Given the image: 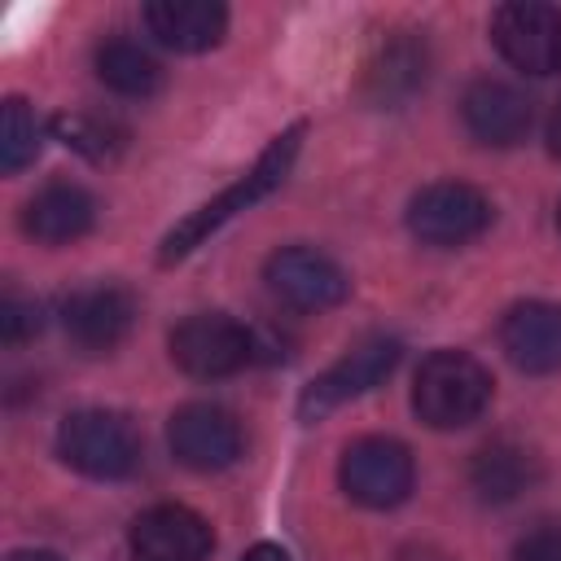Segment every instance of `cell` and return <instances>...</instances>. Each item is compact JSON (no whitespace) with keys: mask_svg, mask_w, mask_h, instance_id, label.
<instances>
[{"mask_svg":"<svg viewBox=\"0 0 561 561\" xmlns=\"http://www.w3.org/2000/svg\"><path fill=\"white\" fill-rule=\"evenodd\" d=\"M399 337H386V333H373V337H359L337 364H329L320 377H311L298 394V416L302 421H320L329 416L333 408L377 390L394 368H399Z\"/></svg>","mask_w":561,"mask_h":561,"instance_id":"52a82bcc","label":"cell"},{"mask_svg":"<svg viewBox=\"0 0 561 561\" xmlns=\"http://www.w3.org/2000/svg\"><path fill=\"white\" fill-rule=\"evenodd\" d=\"M44 118L35 114L31 101L22 96H9L0 105V171L4 175H18L22 167H31L44 149Z\"/></svg>","mask_w":561,"mask_h":561,"instance_id":"ffe728a7","label":"cell"},{"mask_svg":"<svg viewBox=\"0 0 561 561\" xmlns=\"http://www.w3.org/2000/svg\"><path fill=\"white\" fill-rule=\"evenodd\" d=\"M96 79L118 96L145 101V96H153L162 88V66L136 39H105L96 48Z\"/></svg>","mask_w":561,"mask_h":561,"instance_id":"d6986e66","label":"cell"},{"mask_svg":"<svg viewBox=\"0 0 561 561\" xmlns=\"http://www.w3.org/2000/svg\"><path fill=\"white\" fill-rule=\"evenodd\" d=\"M39 329H44V302H39V298H18V294H9V298L0 302V337H4L9 346L35 337Z\"/></svg>","mask_w":561,"mask_h":561,"instance_id":"7402d4cb","label":"cell"},{"mask_svg":"<svg viewBox=\"0 0 561 561\" xmlns=\"http://www.w3.org/2000/svg\"><path fill=\"white\" fill-rule=\"evenodd\" d=\"M96 224V197L75 180H53L35 188L22 206V232L39 245H70Z\"/></svg>","mask_w":561,"mask_h":561,"instance_id":"9a60e30c","label":"cell"},{"mask_svg":"<svg viewBox=\"0 0 561 561\" xmlns=\"http://www.w3.org/2000/svg\"><path fill=\"white\" fill-rule=\"evenodd\" d=\"M491 44L522 75L561 70V9L543 0H508L491 13Z\"/></svg>","mask_w":561,"mask_h":561,"instance_id":"ba28073f","label":"cell"},{"mask_svg":"<svg viewBox=\"0 0 561 561\" xmlns=\"http://www.w3.org/2000/svg\"><path fill=\"white\" fill-rule=\"evenodd\" d=\"M167 447L184 469L219 473L241 460L245 434H241V421L224 403H184L167 421Z\"/></svg>","mask_w":561,"mask_h":561,"instance_id":"9c48e42d","label":"cell"},{"mask_svg":"<svg viewBox=\"0 0 561 561\" xmlns=\"http://www.w3.org/2000/svg\"><path fill=\"white\" fill-rule=\"evenodd\" d=\"M145 26L162 48L206 53L228 31V9L219 0H153L145 4Z\"/></svg>","mask_w":561,"mask_h":561,"instance_id":"ac0fdd59","label":"cell"},{"mask_svg":"<svg viewBox=\"0 0 561 561\" xmlns=\"http://www.w3.org/2000/svg\"><path fill=\"white\" fill-rule=\"evenodd\" d=\"M491 197L465 180H434L425 188L412 193L408 202V232L421 241V245H438V250H451V245H465L473 237H482L491 228Z\"/></svg>","mask_w":561,"mask_h":561,"instance_id":"5b68a950","label":"cell"},{"mask_svg":"<svg viewBox=\"0 0 561 561\" xmlns=\"http://www.w3.org/2000/svg\"><path fill=\"white\" fill-rule=\"evenodd\" d=\"M460 118H465V131L478 140V145H491V149H508L517 140H526L530 131V96L508 83V79H473L460 96Z\"/></svg>","mask_w":561,"mask_h":561,"instance_id":"4fadbf2b","label":"cell"},{"mask_svg":"<svg viewBox=\"0 0 561 561\" xmlns=\"http://www.w3.org/2000/svg\"><path fill=\"white\" fill-rule=\"evenodd\" d=\"M548 149L561 158V105L552 110V118H548Z\"/></svg>","mask_w":561,"mask_h":561,"instance_id":"484cf974","label":"cell"},{"mask_svg":"<svg viewBox=\"0 0 561 561\" xmlns=\"http://www.w3.org/2000/svg\"><path fill=\"white\" fill-rule=\"evenodd\" d=\"M425 75H430V53H425V39H416L412 31H394L368 61L364 70V96L381 110H394L403 105L412 92L425 88Z\"/></svg>","mask_w":561,"mask_h":561,"instance_id":"2e32d148","label":"cell"},{"mask_svg":"<svg viewBox=\"0 0 561 561\" xmlns=\"http://www.w3.org/2000/svg\"><path fill=\"white\" fill-rule=\"evenodd\" d=\"M500 346L513 359V368L530 377H548L561 368V307L543 298H526L504 311L500 320Z\"/></svg>","mask_w":561,"mask_h":561,"instance_id":"5bb4252c","label":"cell"},{"mask_svg":"<svg viewBox=\"0 0 561 561\" xmlns=\"http://www.w3.org/2000/svg\"><path fill=\"white\" fill-rule=\"evenodd\" d=\"M337 482L359 508H399L416 486V460L399 438L364 434L346 443Z\"/></svg>","mask_w":561,"mask_h":561,"instance_id":"8992f818","label":"cell"},{"mask_svg":"<svg viewBox=\"0 0 561 561\" xmlns=\"http://www.w3.org/2000/svg\"><path fill=\"white\" fill-rule=\"evenodd\" d=\"M263 280L294 311H329V307L346 302V294H351V276L342 272V263L311 245L272 250L263 263Z\"/></svg>","mask_w":561,"mask_h":561,"instance_id":"30bf717a","label":"cell"},{"mask_svg":"<svg viewBox=\"0 0 561 561\" xmlns=\"http://www.w3.org/2000/svg\"><path fill=\"white\" fill-rule=\"evenodd\" d=\"M57 456L96 482H118L140 465V434L123 412L79 408L57 425Z\"/></svg>","mask_w":561,"mask_h":561,"instance_id":"3957f363","label":"cell"},{"mask_svg":"<svg viewBox=\"0 0 561 561\" xmlns=\"http://www.w3.org/2000/svg\"><path fill=\"white\" fill-rule=\"evenodd\" d=\"M513 561H561V522H535L513 543Z\"/></svg>","mask_w":561,"mask_h":561,"instance_id":"603a6c76","label":"cell"},{"mask_svg":"<svg viewBox=\"0 0 561 561\" xmlns=\"http://www.w3.org/2000/svg\"><path fill=\"white\" fill-rule=\"evenodd\" d=\"M302 136H307V123H289L259 158H254V167L241 175V180H232L219 197H210V202H202L197 210H188L167 237H162V245H158V263H180V259H188L206 237H215L228 219H237L241 210H250V206H259L267 193H276L280 184H285V175L294 171V158H298V149H302Z\"/></svg>","mask_w":561,"mask_h":561,"instance_id":"6da1fadb","label":"cell"},{"mask_svg":"<svg viewBox=\"0 0 561 561\" xmlns=\"http://www.w3.org/2000/svg\"><path fill=\"white\" fill-rule=\"evenodd\" d=\"M557 232H561V206H557Z\"/></svg>","mask_w":561,"mask_h":561,"instance_id":"83f0119b","label":"cell"},{"mask_svg":"<svg viewBox=\"0 0 561 561\" xmlns=\"http://www.w3.org/2000/svg\"><path fill=\"white\" fill-rule=\"evenodd\" d=\"M491 373L469 351H430L412 377V412L430 430H465L491 408Z\"/></svg>","mask_w":561,"mask_h":561,"instance_id":"7a4b0ae2","label":"cell"},{"mask_svg":"<svg viewBox=\"0 0 561 561\" xmlns=\"http://www.w3.org/2000/svg\"><path fill=\"white\" fill-rule=\"evenodd\" d=\"M9 561H61V557L48 548H22V552H9Z\"/></svg>","mask_w":561,"mask_h":561,"instance_id":"4316f807","label":"cell"},{"mask_svg":"<svg viewBox=\"0 0 561 561\" xmlns=\"http://www.w3.org/2000/svg\"><path fill=\"white\" fill-rule=\"evenodd\" d=\"M399 561H451V557H443V552H434V548H403Z\"/></svg>","mask_w":561,"mask_h":561,"instance_id":"d4e9b609","label":"cell"},{"mask_svg":"<svg viewBox=\"0 0 561 561\" xmlns=\"http://www.w3.org/2000/svg\"><path fill=\"white\" fill-rule=\"evenodd\" d=\"M48 131H53L66 149L83 153L88 162H105V158H114V149L123 145V131L110 127V123L96 118V114H57V118L48 123Z\"/></svg>","mask_w":561,"mask_h":561,"instance_id":"44dd1931","label":"cell"},{"mask_svg":"<svg viewBox=\"0 0 561 561\" xmlns=\"http://www.w3.org/2000/svg\"><path fill=\"white\" fill-rule=\"evenodd\" d=\"M539 478H543L539 451L517 438H491L469 465V482L486 504H513L526 491H535Z\"/></svg>","mask_w":561,"mask_h":561,"instance_id":"e0dca14e","label":"cell"},{"mask_svg":"<svg viewBox=\"0 0 561 561\" xmlns=\"http://www.w3.org/2000/svg\"><path fill=\"white\" fill-rule=\"evenodd\" d=\"M241 561H289V552L280 543H254V548H245Z\"/></svg>","mask_w":561,"mask_h":561,"instance_id":"cb8c5ba5","label":"cell"},{"mask_svg":"<svg viewBox=\"0 0 561 561\" xmlns=\"http://www.w3.org/2000/svg\"><path fill=\"white\" fill-rule=\"evenodd\" d=\"M171 346V364L197 381H219L241 373L245 364L259 359V337L250 324L224 316V311H197L188 320H180L167 337Z\"/></svg>","mask_w":561,"mask_h":561,"instance_id":"277c9868","label":"cell"},{"mask_svg":"<svg viewBox=\"0 0 561 561\" xmlns=\"http://www.w3.org/2000/svg\"><path fill=\"white\" fill-rule=\"evenodd\" d=\"M127 548L136 561H206L215 548V530L188 504H153L131 517Z\"/></svg>","mask_w":561,"mask_h":561,"instance_id":"8fae6325","label":"cell"},{"mask_svg":"<svg viewBox=\"0 0 561 561\" xmlns=\"http://www.w3.org/2000/svg\"><path fill=\"white\" fill-rule=\"evenodd\" d=\"M136 324V298L123 285H83L61 302L66 337L88 355H110Z\"/></svg>","mask_w":561,"mask_h":561,"instance_id":"7c38bea8","label":"cell"}]
</instances>
